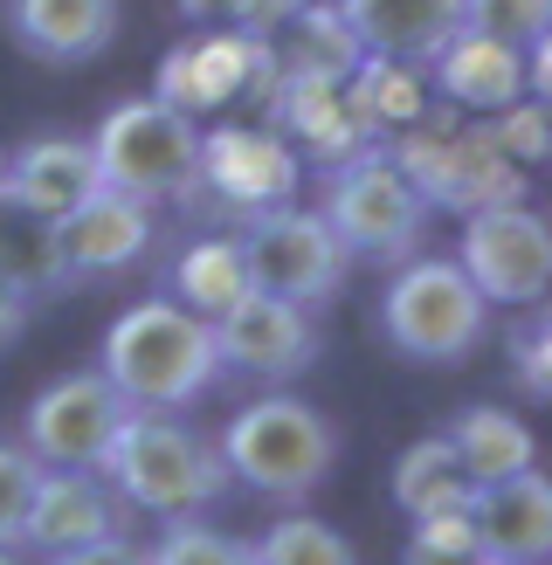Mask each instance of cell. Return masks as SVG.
Listing matches in <instances>:
<instances>
[{
  "instance_id": "37",
  "label": "cell",
  "mask_w": 552,
  "mask_h": 565,
  "mask_svg": "<svg viewBox=\"0 0 552 565\" xmlns=\"http://www.w3.org/2000/svg\"><path fill=\"white\" fill-rule=\"evenodd\" d=\"M173 8H180L187 21H201V28H235L242 0H173Z\"/></svg>"
},
{
  "instance_id": "23",
  "label": "cell",
  "mask_w": 552,
  "mask_h": 565,
  "mask_svg": "<svg viewBox=\"0 0 552 565\" xmlns=\"http://www.w3.org/2000/svg\"><path fill=\"white\" fill-rule=\"evenodd\" d=\"M346 97L359 110L380 146L394 138L401 125H414L428 110V90H422V63H394V55H359V70L346 76Z\"/></svg>"
},
{
  "instance_id": "6",
  "label": "cell",
  "mask_w": 552,
  "mask_h": 565,
  "mask_svg": "<svg viewBox=\"0 0 552 565\" xmlns=\"http://www.w3.org/2000/svg\"><path fill=\"white\" fill-rule=\"evenodd\" d=\"M331 235L346 242V256H367V263H401L422 248L428 235V201L414 193V180L394 166L386 146H367L352 159H331L325 166V207Z\"/></svg>"
},
{
  "instance_id": "26",
  "label": "cell",
  "mask_w": 552,
  "mask_h": 565,
  "mask_svg": "<svg viewBox=\"0 0 552 565\" xmlns=\"http://www.w3.org/2000/svg\"><path fill=\"white\" fill-rule=\"evenodd\" d=\"M284 70H311V76H352L359 70V35L346 28V14H339V0H304V8L284 21Z\"/></svg>"
},
{
  "instance_id": "9",
  "label": "cell",
  "mask_w": 552,
  "mask_h": 565,
  "mask_svg": "<svg viewBox=\"0 0 552 565\" xmlns=\"http://www.w3.org/2000/svg\"><path fill=\"white\" fill-rule=\"evenodd\" d=\"M297 193V152L276 138V125H214L201 131V159L180 193V207L208 221H248Z\"/></svg>"
},
{
  "instance_id": "12",
  "label": "cell",
  "mask_w": 552,
  "mask_h": 565,
  "mask_svg": "<svg viewBox=\"0 0 552 565\" xmlns=\"http://www.w3.org/2000/svg\"><path fill=\"white\" fill-rule=\"evenodd\" d=\"M125 420V393L104 373H63L49 380L21 414V448L55 469H97L110 428Z\"/></svg>"
},
{
  "instance_id": "3",
  "label": "cell",
  "mask_w": 552,
  "mask_h": 565,
  "mask_svg": "<svg viewBox=\"0 0 552 565\" xmlns=\"http://www.w3.org/2000/svg\"><path fill=\"white\" fill-rule=\"evenodd\" d=\"M214 448L229 462V483L276 497V503H297L339 462V428L311 401H297V393H263V401L235 407V420L221 428Z\"/></svg>"
},
{
  "instance_id": "2",
  "label": "cell",
  "mask_w": 552,
  "mask_h": 565,
  "mask_svg": "<svg viewBox=\"0 0 552 565\" xmlns=\"http://www.w3.org/2000/svg\"><path fill=\"white\" fill-rule=\"evenodd\" d=\"M97 373L125 393V407H187L221 380L214 324L173 297H146L110 318Z\"/></svg>"
},
{
  "instance_id": "38",
  "label": "cell",
  "mask_w": 552,
  "mask_h": 565,
  "mask_svg": "<svg viewBox=\"0 0 552 565\" xmlns=\"http://www.w3.org/2000/svg\"><path fill=\"white\" fill-rule=\"evenodd\" d=\"M0 166H8V152H0Z\"/></svg>"
},
{
  "instance_id": "25",
  "label": "cell",
  "mask_w": 552,
  "mask_h": 565,
  "mask_svg": "<svg viewBox=\"0 0 552 565\" xmlns=\"http://www.w3.org/2000/svg\"><path fill=\"white\" fill-rule=\"evenodd\" d=\"M469 497H477V483L463 476L449 435H422V441H407V448H401V462H394V503H401L407 518L463 511Z\"/></svg>"
},
{
  "instance_id": "22",
  "label": "cell",
  "mask_w": 552,
  "mask_h": 565,
  "mask_svg": "<svg viewBox=\"0 0 552 565\" xmlns=\"http://www.w3.org/2000/svg\"><path fill=\"white\" fill-rule=\"evenodd\" d=\"M449 448H456L469 483H505V476L539 462V441L511 407H463L449 428Z\"/></svg>"
},
{
  "instance_id": "17",
  "label": "cell",
  "mask_w": 552,
  "mask_h": 565,
  "mask_svg": "<svg viewBox=\"0 0 552 565\" xmlns=\"http://www.w3.org/2000/svg\"><path fill=\"white\" fill-rule=\"evenodd\" d=\"M435 90L442 104H456V110H505L511 97H524V42H505V35H490V28H456L449 42H442L435 55Z\"/></svg>"
},
{
  "instance_id": "33",
  "label": "cell",
  "mask_w": 552,
  "mask_h": 565,
  "mask_svg": "<svg viewBox=\"0 0 552 565\" xmlns=\"http://www.w3.org/2000/svg\"><path fill=\"white\" fill-rule=\"evenodd\" d=\"M407 558H477V524H469V503H463V511H428V518H414Z\"/></svg>"
},
{
  "instance_id": "34",
  "label": "cell",
  "mask_w": 552,
  "mask_h": 565,
  "mask_svg": "<svg viewBox=\"0 0 552 565\" xmlns=\"http://www.w3.org/2000/svg\"><path fill=\"white\" fill-rule=\"evenodd\" d=\"M511 365H518V386L532 393V401L552 393V338H545V318H532L511 338Z\"/></svg>"
},
{
  "instance_id": "21",
  "label": "cell",
  "mask_w": 552,
  "mask_h": 565,
  "mask_svg": "<svg viewBox=\"0 0 552 565\" xmlns=\"http://www.w3.org/2000/svg\"><path fill=\"white\" fill-rule=\"evenodd\" d=\"M346 28L367 55H394V63H428L463 28V0H339Z\"/></svg>"
},
{
  "instance_id": "10",
  "label": "cell",
  "mask_w": 552,
  "mask_h": 565,
  "mask_svg": "<svg viewBox=\"0 0 552 565\" xmlns=\"http://www.w3.org/2000/svg\"><path fill=\"white\" fill-rule=\"evenodd\" d=\"M125 503L97 469H55L42 462L21 511V552L42 558H131V539H118Z\"/></svg>"
},
{
  "instance_id": "14",
  "label": "cell",
  "mask_w": 552,
  "mask_h": 565,
  "mask_svg": "<svg viewBox=\"0 0 552 565\" xmlns=\"http://www.w3.org/2000/svg\"><path fill=\"white\" fill-rule=\"evenodd\" d=\"M469 524H477V558H490V565H545L552 558V483L539 476V462L505 476V483H477Z\"/></svg>"
},
{
  "instance_id": "31",
  "label": "cell",
  "mask_w": 552,
  "mask_h": 565,
  "mask_svg": "<svg viewBox=\"0 0 552 565\" xmlns=\"http://www.w3.org/2000/svg\"><path fill=\"white\" fill-rule=\"evenodd\" d=\"M42 462L28 456V448L0 441V558L21 552V511H28V490H35Z\"/></svg>"
},
{
  "instance_id": "20",
  "label": "cell",
  "mask_w": 552,
  "mask_h": 565,
  "mask_svg": "<svg viewBox=\"0 0 552 565\" xmlns=\"http://www.w3.org/2000/svg\"><path fill=\"white\" fill-rule=\"evenodd\" d=\"M242 70H248V35H242V28H201L193 42L166 49L152 97L173 104V110H187V118H201V110L235 104Z\"/></svg>"
},
{
  "instance_id": "18",
  "label": "cell",
  "mask_w": 552,
  "mask_h": 565,
  "mask_svg": "<svg viewBox=\"0 0 552 565\" xmlns=\"http://www.w3.org/2000/svg\"><path fill=\"white\" fill-rule=\"evenodd\" d=\"M269 125L276 131H297V146L311 152L318 166L380 146V138L359 125L346 83L339 76H311V70H284V90H276V104H269Z\"/></svg>"
},
{
  "instance_id": "28",
  "label": "cell",
  "mask_w": 552,
  "mask_h": 565,
  "mask_svg": "<svg viewBox=\"0 0 552 565\" xmlns=\"http://www.w3.org/2000/svg\"><path fill=\"white\" fill-rule=\"evenodd\" d=\"M248 552L269 558V565H346L352 558V545L325 518H276Z\"/></svg>"
},
{
  "instance_id": "15",
  "label": "cell",
  "mask_w": 552,
  "mask_h": 565,
  "mask_svg": "<svg viewBox=\"0 0 552 565\" xmlns=\"http://www.w3.org/2000/svg\"><path fill=\"white\" fill-rule=\"evenodd\" d=\"M104 180H97V159H91V138H28V146L0 166V207L14 214H35V221H63L76 201H91Z\"/></svg>"
},
{
  "instance_id": "24",
  "label": "cell",
  "mask_w": 552,
  "mask_h": 565,
  "mask_svg": "<svg viewBox=\"0 0 552 565\" xmlns=\"http://www.w3.org/2000/svg\"><path fill=\"white\" fill-rule=\"evenodd\" d=\"M0 276L14 282V290L28 303H42V297H63L76 269L63 263V242H55V221H35V214H14V207H0Z\"/></svg>"
},
{
  "instance_id": "36",
  "label": "cell",
  "mask_w": 552,
  "mask_h": 565,
  "mask_svg": "<svg viewBox=\"0 0 552 565\" xmlns=\"http://www.w3.org/2000/svg\"><path fill=\"white\" fill-rule=\"evenodd\" d=\"M21 324H28V297L14 290L8 276H0V352H8L14 338H21Z\"/></svg>"
},
{
  "instance_id": "29",
  "label": "cell",
  "mask_w": 552,
  "mask_h": 565,
  "mask_svg": "<svg viewBox=\"0 0 552 565\" xmlns=\"http://www.w3.org/2000/svg\"><path fill=\"white\" fill-rule=\"evenodd\" d=\"M146 558H159V565H242L256 552H248V539L214 531V524H201V511H193V518H166V539Z\"/></svg>"
},
{
  "instance_id": "7",
  "label": "cell",
  "mask_w": 552,
  "mask_h": 565,
  "mask_svg": "<svg viewBox=\"0 0 552 565\" xmlns=\"http://www.w3.org/2000/svg\"><path fill=\"white\" fill-rule=\"evenodd\" d=\"M91 159H97V180L131 193L146 207L180 201L187 180H193V159H201V118L159 104V97H131V104H110L97 118L91 138Z\"/></svg>"
},
{
  "instance_id": "19",
  "label": "cell",
  "mask_w": 552,
  "mask_h": 565,
  "mask_svg": "<svg viewBox=\"0 0 552 565\" xmlns=\"http://www.w3.org/2000/svg\"><path fill=\"white\" fill-rule=\"evenodd\" d=\"M8 35L35 63H91L118 42V0H8Z\"/></svg>"
},
{
  "instance_id": "5",
  "label": "cell",
  "mask_w": 552,
  "mask_h": 565,
  "mask_svg": "<svg viewBox=\"0 0 552 565\" xmlns=\"http://www.w3.org/2000/svg\"><path fill=\"white\" fill-rule=\"evenodd\" d=\"M394 166L414 180L428 207H490V201H524V166H511L490 146L484 125H463L456 104L449 110H422L414 125L394 131Z\"/></svg>"
},
{
  "instance_id": "4",
  "label": "cell",
  "mask_w": 552,
  "mask_h": 565,
  "mask_svg": "<svg viewBox=\"0 0 552 565\" xmlns=\"http://www.w3.org/2000/svg\"><path fill=\"white\" fill-rule=\"evenodd\" d=\"M380 331L414 365H463L490 338V297L449 256H401L380 290Z\"/></svg>"
},
{
  "instance_id": "32",
  "label": "cell",
  "mask_w": 552,
  "mask_h": 565,
  "mask_svg": "<svg viewBox=\"0 0 552 565\" xmlns=\"http://www.w3.org/2000/svg\"><path fill=\"white\" fill-rule=\"evenodd\" d=\"M463 21L490 28V35H505V42H532V35H545L552 0H463Z\"/></svg>"
},
{
  "instance_id": "11",
  "label": "cell",
  "mask_w": 552,
  "mask_h": 565,
  "mask_svg": "<svg viewBox=\"0 0 552 565\" xmlns=\"http://www.w3.org/2000/svg\"><path fill=\"white\" fill-rule=\"evenodd\" d=\"M456 263L469 269V282L505 303V310H539L545 282H552V228L539 207L524 201H490L463 214V248Z\"/></svg>"
},
{
  "instance_id": "1",
  "label": "cell",
  "mask_w": 552,
  "mask_h": 565,
  "mask_svg": "<svg viewBox=\"0 0 552 565\" xmlns=\"http://www.w3.org/2000/svg\"><path fill=\"white\" fill-rule=\"evenodd\" d=\"M97 476L118 490L125 511H146V518H193V511H214L229 497V462L221 448L173 420V407H125V420L110 428Z\"/></svg>"
},
{
  "instance_id": "8",
  "label": "cell",
  "mask_w": 552,
  "mask_h": 565,
  "mask_svg": "<svg viewBox=\"0 0 552 565\" xmlns=\"http://www.w3.org/2000/svg\"><path fill=\"white\" fill-rule=\"evenodd\" d=\"M235 228H242L235 242H242L248 290H269V297L304 303V310H318V303L339 297L352 256H346V242L331 235V221H325L318 207L276 201V207H263V214L235 221Z\"/></svg>"
},
{
  "instance_id": "27",
  "label": "cell",
  "mask_w": 552,
  "mask_h": 565,
  "mask_svg": "<svg viewBox=\"0 0 552 565\" xmlns=\"http://www.w3.org/2000/svg\"><path fill=\"white\" fill-rule=\"evenodd\" d=\"M173 290L187 310H201V318H221L242 290H248V269H242V242L235 235H201L193 248H180L173 263Z\"/></svg>"
},
{
  "instance_id": "30",
  "label": "cell",
  "mask_w": 552,
  "mask_h": 565,
  "mask_svg": "<svg viewBox=\"0 0 552 565\" xmlns=\"http://www.w3.org/2000/svg\"><path fill=\"white\" fill-rule=\"evenodd\" d=\"M484 131H490V146L505 152L511 166H539L545 146H552V138H545V131H552V125H545V97H539V90L511 97L505 110H490V125H484Z\"/></svg>"
},
{
  "instance_id": "16",
  "label": "cell",
  "mask_w": 552,
  "mask_h": 565,
  "mask_svg": "<svg viewBox=\"0 0 552 565\" xmlns=\"http://www.w3.org/2000/svg\"><path fill=\"white\" fill-rule=\"evenodd\" d=\"M55 242H63V263L76 276H118L131 263H146L152 248V207L131 201L118 186H97L91 201H76L55 221Z\"/></svg>"
},
{
  "instance_id": "13",
  "label": "cell",
  "mask_w": 552,
  "mask_h": 565,
  "mask_svg": "<svg viewBox=\"0 0 552 565\" xmlns=\"http://www.w3.org/2000/svg\"><path fill=\"white\" fill-rule=\"evenodd\" d=\"M214 324V359L221 373H242V380H297L304 365L318 359V331H311V310L284 303L269 290H242Z\"/></svg>"
},
{
  "instance_id": "35",
  "label": "cell",
  "mask_w": 552,
  "mask_h": 565,
  "mask_svg": "<svg viewBox=\"0 0 552 565\" xmlns=\"http://www.w3.org/2000/svg\"><path fill=\"white\" fill-rule=\"evenodd\" d=\"M304 8V0H242V14H235V28H242V35H284V21Z\"/></svg>"
}]
</instances>
